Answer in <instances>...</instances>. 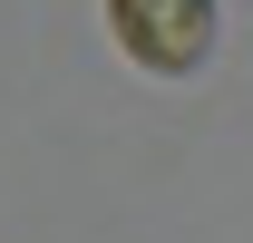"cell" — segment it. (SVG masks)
I'll use <instances>...</instances> for the list:
<instances>
[{
    "label": "cell",
    "mask_w": 253,
    "mask_h": 243,
    "mask_svg": "<svg viewBox=\"0 0 253 243\" xmlns=\"http://www.w3.org/2000/svg\"><path fill=\"white\" fill-rule=\"evenodd\" d=\"M107 30L136 68H156V78H185L205 68L214 49V0H107Z\"/></svg>",
    "instance_id": "1"
}]
</instances>
